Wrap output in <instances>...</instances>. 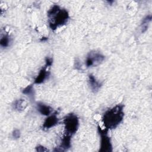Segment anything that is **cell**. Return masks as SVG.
<instances>
[{"label": "cell", "mask_w": 152, "mask_h": 152, "mask_svg": "<svg viewBox=\"0 0 152 152\" xmlns=\"http://www.w3.org/2000/svg\"><path fill=\"white\" fill-rule=\"evenodd\" d=\"M20 131L19 129H14L12 133V137L14 139H18L20 137Z\"/></svg>", "instance_id": "cell-15"}, {"label": "cell", "mask_w": 152, "mask_h": 152, "mask_svg": "<svg viewBox=\"0 0 152 152\" xmlns=\"http://www.w3.org/2000/svg\"><path fill=\"white\" fill-rule=\"evenodd\" d=\"M88 83L90 89L94 93L98 91L102 86V84L100 81H97L93 74H90L88 75Z\"/></svg>", "instance_id": "cell-9"}, {"label": "cell", "mask_w": 152, "mask_h": 152, "mask_svg": "<svg viewBox=\"0 0 152 152\" xmlns=\"http://www.w3.org/2000/svg\"><path fill=\"white\" fill-rule=\"evenodd\" d=\"M124 107L123 104H117L104 113L102 122L106 129H115L122 122L124 116Z\"/></svg>", "instance_id": "cell-1"}, {"label": "cell", "mask_w": 152, "mask_h": 152, "mask_svg": "<svg viewBox=\"0 0 152 152\" xmlns=\"http://www.w3.org/2000/svg\"><path fill=\"white\" fill-rule=\"evenodd\" d=\"M99 135H100V145L99 151L100 152H111L112 151V145L110 138L108 135V129H102L99 125L97 126Z\"/></svg>", "instance_id": "cell-4"}, {"label": "cell", "mask_w": 152, "mask_h": 152, "mask_svg": "<svg viewBox=\"0 0 152 152\" xmlns=\"http://www.w3.org/2000/svg\"><path fill=\"white\" fill-rule=\"evenodd\" d=\"M11 42V38L10 36L6 33L3 34L0 39V45L1 48H6L10 46V43Z\"/></svg>", "instance_id": "cell-12"}, {"label": "cell", "mask_w": 152, "mask_h": 152, "mask_svg": "<svg viewBox=\"0 0 152 152\" xmlns=\"http://www.w3.org/2000/svg\"><path fill=\"white\" fill-rule=\"evenodd\" d=\"M48 67L46 66H44L39 71L38 75L34 79V83L39 84L45 81V80L48 78L49 75V71L47 70Z\"/></svg>", "instance_id": "cell-8"}, {"label": "cell", "mask_w": 152, "mask_h": 152, "mask_svg": "<svg viewBox=\"0 0 152 152\" xmlns=\"http://www.w3.org/2000/svg\"><path fill=\"white\" fill-rule=\"evenodd\" d=\"M71 146V135L65 134L61 138V141L59 149L55 151H65L68 150Z\"/></svg>", "instance_id": "cell-7"}, {"label": "cell", "mask_w": 152, "mask_h": 152, "mask_svg": "<svg viewBox=\"0 0 152 152\" xmlns=\"http://www.w3.org/2000/svg\"><path fill=\"white\" fill-rule=\"evenodd\" d=\"M45 63H46L45 66H46L47 67L50 66L53 64V59L52 58L46 57L45 59Z\"/></svg>", "instance_id": "cell-16"}, {"label": "cell", "mask_w": 152, "mask_h": 152, "mask_svg": "<svg viewBox=\"0 0 152 152\" xmlns=\"http://www.w3.org/2000/svg\"><path fill=\"white\" fill-rule=\"evenodd\" d=\"M104 56L100 52L96 50L90 52L87 55L85 64L86 66L88 68L91 66H95L104 60Z\"/></svg>", "instance_id": "cell-5"}, {"label": "cell", "mask_w": 152, "mask_h": 152, "mask_svg": "<svg viewBox=\"0 0 152 152\" xmlns=\"http://www.w3.org/2000/svg\"><path fill=\"white\" fill-rule=\"evenodd\" d=\"M27 106V103L23 99H20L15 100L12 103V107L14 110L18 112L23 111Z\"/></svg>", "instance_id": "cell-11"}, {"label": "cell", "mask_w": 152, "mask_h": 152, "mask_svg": "<svg viewBox=\"0 0 152 152\" xmlns=\"http://www.w3.org/2000/svg\"><path fill=\"white\" fill-rule=\"evenodd\" d=\"M58 123H59V119L57 116V113L56 112L53 114L52 113L50 114L45 119L42 125L43 129L48 130L54 127Z\"/></svg>", "instance_id": "cell-6"}, {"label": "cell", "mask_w": 152, "mask_h": 152, "mask_svg": "<svg viewBox=\"0 0 152 152\" xmlns=\"http://www.w3.org/2000/svg\"><path fill=\"white\" fill-rule=\"evenodd\" d=\"M22 93L28 96L30 99H33V97L34 96V91L33 85L30 84L27 86L22 90Z\"/></svg>", "instance_id": "cell-14"}, {"label": "cell", "mask_w": 152, "mask_h": 152, "mask_svg": "<svg viewBox=\"0 0 152 152\" xmlns=\"http://www.w3.org/2000/svg\"><path fill=\"white\" fill-rule=\"evenodd\" d=\"M63 123L65 134L72 136L77 132L79 126V120L75 114L70 113L66 115L64 118Z\"/></svg>", "instance_id": "cell-3"}, {"label": "cell", "mask_w": 152, "mask_h": 152, "mask_svg": "<svg viewBox=\"0 0 152 152\" xmlns=\"http://www.w3.org/2000/svg\"><path fill=\"white\" fill-rule=\"evenodd\" d=\"M37 109L40 113L45 116H49L52 112V108L50 106L42 102L37 103Z\"/></svg>", "instance_id": "cell-10"}, {"label": "cell", "mask_w": 152, "mask_h": 152, "mask_svg": "<svg viewBox=\"0 0 152 152\" xmlns=\"http://www.w3.org/2000/svg\"><path fill=\"white\" fill-rule=\"evenodd\" d=\"M36 150L37 151H41V152H43V151H48L49 150L48 148H46V147H45L43 145H37L36 147Z\"/></svg>", "instance_id": "cell-17"}, {"label": "cell", "mask_w": 152, "mask_h": 152, "mask_svg": "<svg viewBox=\"0 0 152 152\" xmlns=\"http://www.w3.org/2000/svg\"><path fill=\"white\" fill-rule=\"evenodd\" d=\"M48 23L49 27L52 30L63 26L68 22L69 15L66 10L61 8L58 5H53L48 11Z\"/></svg>", "instance_id": "cell-2"}, {"label": "cell", "mask_w": 152, "mask_h": 152, "mask_svg": "<svg viewBox=\"0 0 152 152\" xmlns=\"http://www.w3.org/2000/svg\"><path fill=\"white\" fill-rule=\"evenodd\" d=\"M151 20V15H148L147 16H146L142 21V23L141 24V32L144 33L145 32L148 28V24L150 23V22Z\"/></svg>", "instance_id": "cell-13"}]
</instances>
